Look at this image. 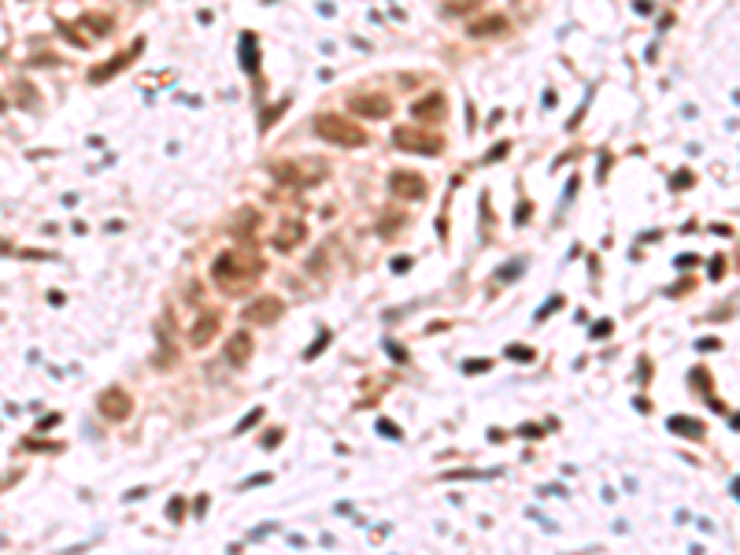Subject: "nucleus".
<instances>
[{"label":"nucleus","instance_id":"obj_1","mask_svg":"<svg viewBox=\"0 0 740 555\" xmlns=\"http://www.w3.org/2000/svg\"><path fill=\"white\" fill-rule=\"evenodd\" d=\"M259 274H263V260L252 252H244V248H226L223 255H215V263H211V278H215V286L223 289V293H244L249 286H256Z\"/></svg>","mask_w":740,"mask_h":555},{"label":"nucleus","instance_id":"obj_2","mask_svg":"<svg viewBox=\"0 0 740 555\" xmlns=\"http://www.w3.org/2000/svg\"><path fill=\"white\" fill-rule=\"evenodd\" d=\"M315 134L322 141H330V145H341V148H363L367 145V130L341 119V115H333V111H322L315 119Z\"/></svg>","mask_w":740,"mask_h":555},{"label":"nucleus","instance_id":"obj_3","mask_svg":"<svg viewBox=\"0 0 740 555\" xmlns=\"http://www.w3.org/2000/svg\"><path fill=\"white\" fill-rule=\"evenodd\" d=\"M270 174H274L278 182H285V185L304 189L311 182H322V178L330 174V167L322 163V160H281V163L270 167Z\"/></svg>","mask_w":740,"mask_h":555},{"label":"nucleus","instance_id":"obj_4","mask_svg":"<svg viewBox=\"0 0 740 555\" xmlns=\"http://www.w3.org/2000/svg\"><path fill=\"white\" fill-rule=\"evenodd\" d=\"M393 145L400 152H419V156H437L445 148V141L430 130H419V126H396L393 130Z\"/></svg>","mask_w":740,"mask_h":555},{"label":"nucleus","instance_id":"obj_5","mask_svg":"<svg viewBox=\"0 0 740 555\" xmlns=\"http://www.w3.org/2000/svg\"><path fill=\"white\" fill-rule=\"evenodd\" d=\"M281 311H285V304L278 296H259V300H252L244 307V322H252V326H274L281 318Z\"/></svg>","mask_w":740,"mask_h":555},{"label":"nucleus","instance_id":"obj_6","mask_svg":"<svg viewBox=\"0 0 740 555\" xmlns=\"http://www.w3.org/2000/svg\"><path fill=\"white\" fill-rule=\"evenodd\" d=\"M97 407H100V415L104 419H115V422H123L130 411H134V396H126V389H119V385H111V389H104L100 400H97Z\"/></svg>","mask_w":740,"mask_h":555},{"label":"nucleus","instance_id":"obj_7","mask_svg":"<svg viewBox=\"0 0 740 555\" xmlns=\"http://www.w3.org/2000/svg\"><path fill=\"white\" fill-rule=\"evenodd\" d=\"M389 189L404 200H422L426 197V178L414 174V171H393L389 174Z\"/></svg>","mask_w":740,"mask_h":555},{"label":"nucleus","instance_id":"obj_8","mask_svg":"<svg viewBox=\"0 0 740 555\" xmlns=\"http://www.w3.org/2000/svg\"><path fill=\"white\" fill-rule=\"evenodd\" d=\"M307 237V226H304V218H281L278 230H274V248L278 252H293V248H300Z\"/></svg>","mask_w":740,"mask_h":555},{"label":"nucleus","instance_id":"obj_9","mask_svg":"<svg viewBox=\"0 0 740 555\" xmlns=\"http://www.w3.org/2000/svg\"><path fill=\"white\" fill-rule=\"evenodd\" d=\"M218 330H223V315H218V311H204V315L189 326V344H193V348H207V344L215 341Z\"/></svg>","mask_w":740,"mask_h":555},{"label":"nucleus","instance_id":"obj_10","mask_svg":"<svg viewBox=\"0 0 740 555\" xmlns=\"http://www.w3.org/2000/svg\"><path fill=\"white\" fill-rule=\"evenodd\" d=\"M352 111L363 115V119H389L393 115V100L382 97V93H363V97H352Z\"/></svg>","mask_w":740,"mask_h":555},{"label":"nucleus","instance_id":"obj_11","mask_svg":"<svg viewBox=\"0 0 740 555\" xmlns=\"http://www.w3.org/2000/svg\"><path fill=\"white\" fill-rule=\"evenodd\" d=\"M252 352H256V344H252V337H249V333H244V330H237V333H233V337L223 344V356H226V363H230V367H237V370H241V367L252 359Z\"/></svg>","mask_w":740,"mask_h":555},{"label":"nucleus","instance_id":"obj_12","mask_svg":"<svg viewBox=\"0 0 740 555\" xmlns=\"http://www.w3.org/2000/svg\"><path fill=\"white\" fill-rule=\"evenodd\" d=\"M411 115H414V119H422V122H440L448 115V104H445V97H440V93H430V97L414 100Z\"/></svg>","mask_w":740,"mask_h":555},{"label":"nucleus","instance_id":"obj_13","mask_svg":"<svg viewBox=\"0 0 740 555\" xmlns=\"http://www.w3.org/2000/svg\"><path fill=\"white\" fill-rule=\"evenodd\" d=\"M511 22L503 19V15H485V19H474L470 27H466V34L470 37H496V34H508Z\"/></svg>","mask_w":740,"mask_h":555},{"label":"nucleus","instance_id":"obj_14","mask_svg":"<svg viewBox=\"0 0 740 555\" xmlns=\"http://www.w3.org/2000/svg\"><path fill=\"white\" fill-rule=\"evenodd\" d=\"M141 52V45H134L130 52H123V56H115L111 63H100V67H93V74H89V82H104V78H111V74H119V67H126L130 59H134Z\"/></svg>","mask_w":740,"mask_h":555},{"label":"nucleus","instance_id":"obj_15","mask_svg":"<svg viewBox=\"0 0 740 555\" xmlns=\"http://www.w3.org/2000/svg\"><path fill=\"white\" fill-rule=\"evenodd\" d=\"M241 67L256 74L259 71V45H256V34H241Z\"/></svg>","mask_w":740,"mask_h":555},{"label":"nucleus","instance_id":"obj_16","mask_svg":"<svg viewBox=\"0 0 740 555\" xmlns=\"http://www.w3.org/2000/svg\"><path fill=\"white\" fill-rule=\"evenodd\" d=\"M666 426H670L673 433H681V437H696V441H699V437H704V422H699V419H685V415H673V419H670Z\"/></svg>","mask_w":740,"mask_h":555},{"label":"nucleus","instance_id":"obj_17","mask_svg":"<svg viewBox=\"0 0 740 555\" xmlns=\"http://www.w3.org/2000/svg\"><path fill=\"white\" fill-rule=\"evenodd\" d=\"M82 27L93 30V41H97V37H104V34L111 30V19L108 15H82Z\"/></svg>","mask_w":740,"mask_h":555},{"label":"nucleus","instance_id":"obj_18","mask_svg":"<svg viewBox=\"0 0 740 555\" xmlns=\"http://www.w3.org/2000/svg\"><path fill=\"white\" fill-rule=\"evenodd\" d=\"M285 108H289V100H278V104L270 108V111H263V119H259V130L267 134L270 126H274V119H281V115H285Z\"/></svg>","mask_w":740,"mask_h":555},{"label":"nucleus","instance_id":"obj_19","mask_svg":"<svg viewBox=\"0 0 740 555\" xmlns=\"http://www.w3.org/2000/svg\"><path fill=\"white\" fill-rule=\"evenodd\" d=\"M611 330H615V322H611V318H600V322H592L589 337H592V341H607V337H611Z\"/></svg>","mask_w":740,"mask_h":555},{"label":"nucleus","instance_id":"obj_20","mask_svg":"<svg viewBox=\"0 0 740 555\" xmlns=\"http://www.w3.org/2000/svg\"><path fill=\"white\" fill-rule=\"evenodd\" d=\"M522 270H526L522 260H511V263H503V267L496 270V278H500V281H515V274H522Z\"/></svg>","mask_w":740,"mask_h":555},{"label":"nucleus","instance_id":"obj_21","mask_svg":"<svg viewBox=\"0 0 740 555\" xmlns=\"http://www.w3.org/2000/svg\"><path fill=\"white\" fill-rule=\"evenodd\" d=\"M463 370L466 374H485V370H492V359H466Z\"/></svg>","mask_w":740,"mask_h":555},{"label":"nucleus","instance_id":"obj_22","mask_svg":"<svg viewBox=\"0 0 740 555\" xmlns=\"http://www.w3.org/2000/svg\"><path fill=\"white\" fill-rule=\"evenodd\" d=\"M508 152H511V141H500V145L492 148V152H485V163H500L503 156H508Z\"/></svg>","mask_w":740,"mask_h":555},{"label":"nucleus","instance_id":"obj_23","mask_svg":"<svg viewBox=\"0 0 740 555\" xmlns=\"http://www.w3.org/2000/svg\"><path fill=\"white\" fill-rule=\"evenodd\" d=\"M259 419H263V407H256L252 415H244V419H241V426H237V430H233V433H249V430H252V426H256Z\"/></svg>","mask_w":740,"mask_h":555},{"label":"nucleus","instance_id":"obj_24","mask_svg":"<svg viewBox=\"0 0 740 555\" xmlns=\"http://www.w3.org/2000/svg\"><path fill=\"white\" fill-rule=\"evenodd\" d=\"M326 344H330V333H322V337H319V341H315V344H311L307 352H304V359H315V356H319V352H322V348H326Z\"/></svg>","mask_w":740,"mask_h":555},{"label":"nucleus","instance_id":"obj_25","mask_svg":"<svg viewBox=\"0 0 740 555\" xmlns=\"http://www.w3.org/2000/svg\"><path fill=\"white\" fill-rule=\"evenodd\" d=\"M559 307H563V296H552V300L544 304V311H537V318H548L552 311H559Z\"/></svg>","mask_w":740,"mask_h":555},{"label":"nucleus","instance_id":"obj_26","mask_svg":"<svg viewBox=\"0 0 740 555\" xmlns=\"http://www.w3.org/2000/svg\"><path fill=\"white\" fill-rule=\"evenodd\" d=\"M508 356H511V359H533V348H518V344H511Z\"/></svg>","mask_w":740,"mask_h":555},{"label":"nucleus","instance_id":"obj_27","mask_svg":"<svg viewBox=\"0 0 740 555\" xmlns=\"http://www.w3.org/2000/svg\"><path fill=\"white\" fill-rule=\"evenodd\" d=\"M722 270H725V260H722V255H715V260H711V278L718 281V278H722Z\"/></svg>","mask_w":740,"mask_h":555},{"label":"nucleus","instance_id":"obj_28","mask_svg":"<svg viewBox=\"0 0 740 555\" xmlns=\"http://www.w3.org/2000/svg\"><path fill=\"white\" fill-rule=\"evenodd\" d=\"M689 182H692V174H689V171H678V174H673V189H685Z\"/></svg>","mask_w":740,"mask_h":555},{"label":"nucleus","instance_id":"obj_29","mask_svg":"<svg viewBox=\"0 0 740 555\" xmlns=\"http://www.w3.org/2000/svg\"><path fill=\"white\" fill-rule=\"evenodd\" d=\"M270 477H274V474H256V477H249V482H244L241 489H252V485H267Z\"/></svg>","mask_w":740,"mask_h":555},{"label":"nucleus","instance_id":"obj_30","mask_svg":"<svg viewBox=\"0 0 740 555\" xmlns=\"http://www.w3.org/2000/svg\"><path fill=\"white\" fill-rule=\"evenodd\" d=\"M378 430H382L385 437H400V430H396V426L389 422V419H382V422H378Z\"/></svg>","mask_w":740,"mask_h":555},{"label":"nucleus","instance_id":"obj_31","mask_svg":"<svg viewBox=\"0 0 740 555\" xmlns=\"http://www.w3.org/2000/svg\"><path fill=\"white\" fill-rule=\"evenodd\" d=\"M278 441H281V430H270V433L263 437V448H274Z\"/></svg>","mask_w":740,"mask_h":555},{"label":"nucleus","instance_id":"obj_32","mask_svg":"<svg viewBox=\"0 0 740 555\" xmlns=\"http://www.w3.org/2000/svg\"><path fill=\"white\" fill-rule=\"evenodd\" d=\"M181 507H186L181 500H171V522H181Z\"/></svg>","mask_w":740,"mask_h":555},{"label":"nucleus","instance_id":"obj_33","mask_svg":"<svg viewBox=\"0 0 740 555\" xmlns=\"http://www.w3.org/2000/svg\"><path fill=\"white\" fill-rule=\"evenodd\" d=\"M385 348H389V356H393V359H400V363H404V359H407V352H404V348H396V344H385Z\"/></svg>","mask_w":740,"mask_h":555}]
</instances>
